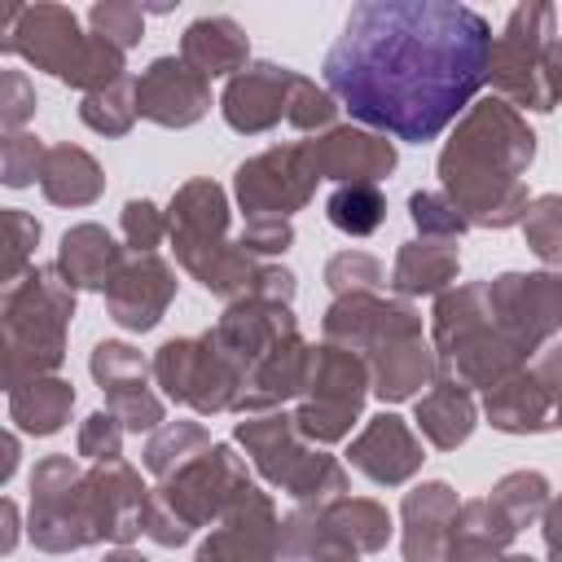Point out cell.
Segmentation results:
<instances>
[{
  "instance_id": "1",
  "label": "cell",
  "mask_w": 562,
  "mask_h": 562,
  "mask_svg": "<svg viewBox=\"0 0 562 562\" xmlns=\"http://www.w3.org/2000/svg\"><path fill=\"white\" fill-rule=\"evenodd\" d=\"M492 22L452 0L351 4L321 75L325 92L360 127L426 145L487 83Z\"/></svg>"
},
{
  "instance_id": "2",
  "label": "cell",
  "mask_w": 562,
  "mask_h": 562,
  "mask_svg": "<svg viewBox=\"0 0 562 562\" xmlns=\"http://www.w3.org/2000/svg\"><path fill=\"white\" fill-rule=\"evenodd\" d=\"M536 162V132L501 97H474L439 149V193L457 206L465 228H514L531 202L527 167Z\"/></svg>"
},
{
  "instance_id": "3",
  "label": "cell",
  "mask_w": 562,
  "mask_h": 562,
  "mask_svg": "<svg viewBox=\"0 0 562 562\" xmlns=\"http://www.w3.org/2000/svg\"><path fill=\"white\" fill-rule=\"evenodd\" d=\"M167 237L176 250V263L215 299L233 303L250 290L259 259H250L233 237H228V193L224 184H215L211 176H193L184 180L171 202H167Z\"/></svg>"
},
{
  "instance_id": "4",
  "label": "cell",
  "mask_w": 562,
  "mask_h": 562,
  "mask_svg": "<svg viewBox=\"0 0 562 562\" xmlns=\"http://www.w3.org/2000/svg\"><path fill=\"white\" fill-rule=\"evenodd\" d=\"M241 483H250L246 457L233 443L211 439V448H202L193 461L158 479V487H149L140 536H149L158 549L189 544L202 527H211L224 514V505L233 501Z\"/></svg>"
},
{
  "instance_id": "5",
  "label": "cell",
  "mask_w": 562,
  "mask_h": 562,
  "mask_svg": "<svg viewBox=\"0 0 562 562\" xmlns=\"http://www.w3.org/2000/svg\"><path fill=\"white\" fill-rule=\"evenodd\" d=\"M233 448L246 452L255 474L285 492L294 505H325L347 496V465L329 457L325 448L307 443L294 430V417L285 408L272 413H250L233 422Z\"/></svg>"
},
{
  "instance_id": "6",
  "label": "cell",
  "mask_w": 562,
  "mask_h": 562,
  "mask_svg": "<svg viewBox=\"0 0 562 562\" xmlns=\"http://www.w3.org/2000/svg\"><path fill=\"white\" fill-rule=\"evenodd\" d=\"M13 53H22L35 70H44L57 83L79 88V92H97L127 75V53H119L101 35L83 31L75 9L53 4V0L22 9L18 31H13Z\"/></svg>"
},
{
  "instance_id": "7",
  "label": "cell",
  "mask_w": 562,
  "mask_h": 562,
  "mask_svg": "<svg viewBox=\"0 0 562 562\" xmlns=\"http://www.w3.org/2000/svg\"><path fill=\"white\" fill-rule=\"evenodd\" d=\"M487 83L518 114H549L558 105V9L549 0L518 4L505 31L492 35Z\"/></svg>"
},
{
  "instance_id": "8",
  "label": "cell",
  "mask_w": 562,
  "mask_h": 562,
  "mask_svg": "<svg viewBox=\"0 0 562 562\" xmlns=\"http://www.w3.org/2000/svg\"><path fill=\"white\" fill-rule=\"evenodd\" d=\"M75 321V290L53 263H35L26 277L0 290V334L22 356L26 373H57L66 360V334Z\"/></svg>"
},
{
  "instance_id": "9",
  "label": "cell",
  "mask_w": 562,
  "mask_h": 562,
  "mask_svg": "<svg viewBox=\"0 0 562 562\" xmlns=\"http://www.w3.org/2000/svg\"><path fill=\"white\" fill-rule=\"evenodd\" d=\"M364 400H369L364 360L356 351L321 338L307 351V378H303V391H299V408L290 417H294V430L307 443L325 448V443H338V439L351 435V426L364 413Z\"/></svg>"
},
{
  "instance_id": "10",
  "label": "cell",
  "mask_w": 562,
  "mask_h": 562,
  "mask_svg": "<svg viewBox=\"0 0 562 562\" xmlns=\"http://www.w3.org/2000/svg\"><path fill=\"white\" fill-rule=\"evenodd\" d=\"M149 378L162 386V395L171 404H184L198 417L233 413L237 391H241V369L224 356V347L211 338V329L167 338L149 360Z\"/></svg>"
},
{
  "instance_id": "11",
  "label": "cell",
  "mask_w": 562,
  "mask_h": 562,
  "mask_svg": "<svg viewBox=\"0 0 562 562\" xmlns=\"http://www.w3.org/2000/svg\"><path fill=\"white\" fill-rule=\"evenodd\" d=\"M316 167L303 140L290 145H272L246 162H237L233 171V198L246 211V220H290L294 211H303L316 198Z\"/></svg>"
},
{
  "instance_id": "12",
  "label": "cell",
  "mask_w": 562,
  "mask_h": 562,
  "mask_svg": "<svg viewBox=\"0 0 562 562\" xmlns=\"http://www.w3.org/2000/svg\"><path fill=\"white\" fill-rule=\"evenodd\" d=\"M487 312L505 338H514L527 356L540 347L558 342L562 325V277L540 268V272H496L483 281Z\"/></svg>"
},
{
  "instance_id": "13",
  "label": "cell",
  "mask_w": 562,
  "mask_h": 562,
  "mask_svg": "<svg viewBox=\"0 0 562 562\" xmlns=\"http://www.w3.org/2000/svg\"><path fill=\"white\" fill-rule=\"evenodd\" d=\"M79 479L83 465L70 452H48L31 470V514H26V536L40 553H75L88 549V527L79 514Z\"/></svg>"
},
{
  "instance_id": "14",
  "label": "cell",
  "mask_w": 562,
  "mask_h": 562,
  "mask_svg": "<svg viewBox=\"0 0 562 562\" xmlns=\"http://www.w3.org/2000/svg\"><path fill=\"white\" fill-rule=\"evenodd\" d=\"M558 386H562V356L558 342H549L505 382L483 391V417L501 435H549L558 426Z\"/></svg>"
},
{
  "instance_id": "15",
  "label": "cell",
  "mask_w": 562,
  "mask_h": 562,
  "mask_svg": "<svg viewBox=\"0 0 562 562\" xmlns=\"http://www.w3.org/2000/svg\"><path fill=\"white\" fill-rule=\"evenodd\" d=\"M145 496L140 470L123 457L92 461L79 479V514L92 544H132L145 522Z\"/></svg>"
},
{
  "instance_id": "16",
  "label": "cell",
  "mask_w": 562,
  "mask_h": 562,
  "mask_svg": "<svg viewBox=\"0 0 562 562\" xmlns=\"http://www.w3.org/2000/svg\"><path fill=\"white\" fill-rule=\"evenodd\" d=\"M277 531H281L277 501L250 479L233 492L224 514L211 522L193 562H281L277 558Z\"/></svg>"
},
{
  "instance_id": "17",
  "label": "cell",
  "mask_w": 562,
  "mask_h": 562,
  "mask_svg": "<svg viewBox=\"0 0 562 562\" xmlns=\"http://www.w3.org/2000/svg\"><path fill=\"white\" fill-rule=\"evenodd\" d=\"M206 114H211V79H202L176 53L154 57L136 75V119L180 132L202 123Z\"/></svg>"
},
{
  "instance_id": "18",
  "label": "cell",
  "mask_w": 562,
  "mask_h": 562,
  "mask_svg": "<svg viewBox=\"0 0 562 562\" xmlns=\"http://www.w3.org/2000/svg\"><path fill=\"white\" fill-rule=\"evenodd\" d=\"M176 285H180L176 268L162 255H127L101 294H105V312L119 329L149 334L176 303Z\"/></svg>"
},
{
  "instance_id": "19",
  "label": "cell",
  "mask_w": 562,
  "mask_h": 562,
  "mask_svg": "<svg viewBox=\"0 0 562 562\" xmlns=\"http://www.w3.org/2000/svg\"><path fill=\"white\" fill-rule=\"evenodd\" d=\"M303 145L312 154L316 176L334 180V184H382L400 162L391 136L369 132V127H351V123H334Z\"/></svg>"
},
{
  "instance_id": "20",
  "label": "cell",
  "mask_w": 562,
  "mask_h": 562,
  "mask_svg": "<svg viewBox=\"0 0 562 562\" xmlns=\"http://www.w3.org/2000/svg\"><path fill=\"white\" fill-rule=\"evenodd\" d=\"M413 329H422V312L408 299H382V294H338L321 316L325 342H338L360 360L369 347Z\"/></svg>"
},
{
  "instance_id": "21",
  "label": "cell",
  "mask_w": 562,
  "mask_h": 562,
  "mask_svg": "<svg viewBox=\"0 0 562 562\" xmlns=\"http://www.w3.org/2000/svg\"><path fill=\"white\" fill-rule=\"evenodd\" d=\"M347 461H351L356 474H364V479L378 483V487H404V483L422 470L426 452H422L417 430H413L400 413H386V408H382V413H373V417L364 422V430L351 439Z\"/></svg>"
},
{
  "instance_id": "22",
  "label": "cell",
  "mask_w": 562,
  "mask_h": 562,
  "mask_svg": "<svg viewBox=\"0 0 562 562\" xmlns=\"http://www.w3.org/2000/svg\"><path fill=\"white\" fill-rule=\"evenodd\" d=\"M290 79L294 70L290 66H277V61H250L241 66L224 92H220V114L233 132L241 136H263L272 132L281 119H285V97H290Z\"/></svg>"
},
{
  "instance_id": "23",
  "label": "cell",
  "mask_w": 562,
  "mask_h": 562,
  "mask_svg": "<svg viewBox=\"0 0 562 562\" xmlns=\"http://www.w3.org/2000/svg\"><path fill=\"white\" fill-rule=\"evenodd\" d=\"M299 329V316H294V307L290 303H272V299H259V294H241V299H233L228 307H224V316L211 325V338L224 347V356L241 369V378H246V369L272 347V342H281L285 334H294Z\"/></svg>"
},
{
  "instance_id": "24",
  "label": "cell",
  "mask_w": 562,
  "mask_h": 562,
  "mask_svg": "<svg viewBox=\"0 0 562 562\" xmlns=\"http://www.w3.org/2000/svg\"><path fill=\"white\" fill-rule=\"evenodd\" d=\"M364 369H369V395H378L382 404L417 400L439 378L435 347H430V338L422 329L395 334V338L369 347L364 351Z\"/></svg>"
},
{
  "instance_id": "25",
  "label": "cell",
  "mask_w": 562,
  "mask_h": 562,
  "mask_svg": "<svg viewBox=\"0 0 562 562\" xmlns=\"http://www.w3.org/2000/svg\"><path fill=\"white\" fill-rule=\"evenodd\" d=\"M461 496L443 479H426L400 501V549L404 562H443Z\"/></svg>"
},
{
  "instance_id": "26",
  "label": "cell",
  "mask_w": 562,
  "mask_h": 562,
  "mask_svg": "<svg viewBox=\"0 0 562 562\" xmlns=\"http://www.w3.org/2000/svg\"><path fill=\"white\" fill-rule=\"evenodd\" d=\"M307 351H312V342H307L299 329L285 334L281 342H272V347L246 369L233 413H237V417H250V413H272V408H285L290 400H299L303 378H307Z\"/></svg>"
},
{
  "instance_id": "27",
  "label": "cell",
  "mask_w": 562,
  "mask_h": 562,
  "mask_svg": "<svg viewBox=\"0 0 562 562\" xmlns=\"http://www.w3.org/2000/svg\"><path fill=\"white\" fill-rule=\"evenodd\" d=\"M180 61L202 79H233L241 66H250V35L228 13H202L180 35Z\"/></svg>"
},
{
  "instance_id": "28",
  "label": "cell",
  "mask_w": 562,
  "mask_h": 562,
  "mask_svg": "<svg viewBox=\"0 0 562 562\" xmlns=\"http://www.w3.org/2000/svg\"><path fill=\"white\" fill-rule=\"evenodd\" d=\"M127 259V246H119L114 237H110V228L105 224H70L66 233H61V241H57V272H61V281L79 294V290H105L110 285V277L119 272V263Z\"/></svg>"
},
{
  "instance_id": "29",
  "label": "cell",
  "mask_w": 562,
  "mask_h": 562,
  "mask_svg": "<svg viewBox=\"0 0 562 562\" xmlns=\"http://www.w3.org/2000/svg\"><path fill=\"white\" fill-rule=\"evenodd\" d=\"M413 422H417V430H422V439H426L430 448L457 452V448L474 435V426H479V404H474V395H470L465 386H457L452 378L439 373V378L417 395Z\"/></svg>"
},
{
  "instance_id": "30",
  "label": "cell",
  "mask_w": 562,
  "mask_h": 562,
  "mask_svg": "<svg viewBox=\"0 0 562 562\" xmlns=\"http://www.w3.org/2000/svg\"><path fill=\"white\" fill-rule=\"evenodd\" d=\"M461 272V250L457 241H426L413 237L395 250L391 277L386 285L395 290V299H422V294H443L448 285H457Z\"/></svg>"
},
{
  "instance_id": "31",
  "label": "cell",
  "mask_w": 562,
  "mask_h": 562,
  "mask_svg": "<svg viewBox=\"0 0 562 562\" xmlns=\"http://www.w3.org/2000/svg\"><path fill=\"white\" fill-rule=\"evenodd\" d=\"M40 193L53 202V206H92L101 193H105V171L101 162L83 149V145H48L44 149V162H40Z\"/></svg>"
},
{
  "instance_id": "32",
  "label": "cell",
  "mask_w": 562,
  "mask_h": 562,
  "mask_svg": "<svg viewBox=\"0 0 562 562\" xmlns=\"http://www.w3.org/2000/svg\"><path fill=\"white\" fill-rule=\"evenodd\" d=\"M70 408H75V382H66L61 373H40L9 391V422L35 439L57 435L70 422Z\"/></svg>"
},
{
  "instance_id": "33",
  "label": "cell",
  "mask_w": 562,
  "mask_h": 562,
  "mask_svg": "<svg viewBox=\"0 0 562 562\" xmlns=\"http://www.w3.org/2000/svg\"><path fill=\"white\" fill-rule=\"evenodd\" d=\"M321 522L325 531L351 553V558H364V553H382L395 522L386 514L382 501L373 496H338V501H325L321 505Z\"/></svg>"
},
{
  "instance_id": "34",
  "label": "cell",
  "mask_w": 562,
  "mask_h": 562,
  "mask_svg": "<svg viewBox=\"0 0 562 562\" xmlns=\"http://www.w3.org/2000/svg\"><path fill=\"white\" fill-rule=\"evenodd\" d=\"M514 531H527V527H536L544 514H549V505H553V487H549V479L540 474V470H509V474H501L496 483H492V492L483 496Z\"/></svg>"
},
{
  "instance_id": "35",
  "label": "cell",
  "mask_w": 562,
  "mask_h": 562,
  "mask_svg": "<svg viewBox=\"0 0 562 562\" xmlns=\"http://www.w3.org/2000/svg\"><path fill=\"white\" fill-rule=\"evenodd\" d=\"M202 448H211V430L202 422H193V417H176V422H162L158 430H149L140 461H145V470L154 479H167L171 470L193 461Z\"/></svg>"
},
{
  "instance_id": "36",
  "label": "cell",
  "mask_w": 562,
  "mask_h": 562,
  "mask_svg": "<svg viewBox=\"0 0 562 562\" xmlns=\"http://www.w3.org/2000/svg\"><path fill=\"white\" fill-rule=\"evenodd\" d=\"M325 220L347 237H369L386 224V193L382 184H338L325 198Z\"/></svg>"
},
{
  "instance_id": "37",
  "label": "cell",
  "mask_w": 562,
  "mask_h": 562,
  "mask_svg": "<svg viewBox=\"0 0 562 562\" xmlns=\"http://www.w3.org/2000/svg\"><path fill=\"white\" fill-rule=\"evenodd\" d=\"M79 123L92 127L97 136H127L136 127V79L123 75L97 92H83Z\"/></svg>"
},
{
  "instance_id": "38",
  "label": "cell",
  "mask_w": 562,
  "mask_h": 562,
  "mask_svg": "<svg viewBox=\"0 0 562 562\" xmlns=\"http://www.w3.org/2000/svg\"><path fill=\"white\" fill-rule=\"evenodd\" d=\"M44 224L22 206H0V290L35 268V246Z\"/></svg>"
},
{
  "instance_id": "39",
  "label": "cell",
  "mask_w": 562,
  "mask_h": 562,
  "mask_svg": "<svg viewBox=\"0 0 562 562\" xmlns=\"http://www.w3.org/2000/svg\"><path fill=\"white\" fill-rule=\"evenodd\" d=\"M88 373L101 386V395L127 391V386H145L149 382V360L140 356V347L123 342V338H101L88 356Z\"/></svg>"
},
{
  "instance_id": "40",
  "label": "cell",
  "mask_w": 562,
  "mask_h": 562,
  "mask_svg": "<svg viewBox=\"0 0 562 562\" xmlns=\"http://www.w3.org/2000/svg\"><path fill=\"white\" fill-rule=\"evenodd\" d=\"M518 228H522L531 255H536L549 272H558V263H562V198H558V193L531 198L527 211H522V220H518Z\"/></svg>"
},
{
  "instance_id": "41",
  "label": "cell",
  "mask_w": 562,
  "mask_h": 562,
  "mask_svg": "<svg viewBox=\"0 0 562 562\" xmlns=\"http://www.w3.org/2000/svg\"><path fill=\"white\" fill-rule=\"evenodd\" d=\"M88 31L101 35L105 44H114L119 53L136 48L145 40V4L132 0H97L88 9Z\"/></svg>"
},
{
  "instance_id": "42",
  "label": "cell",
  "mask_w": 562,
  "mask_h": 562,
  "mask_svg": "<svg viewBox=\"0 0 562 562\" xmlns=\"http://www.w3.org/2000/svg\"><path fill=\"white\" fill-rule=\"evenodd\" d=\"M408 220L417 228V237L426 241H461L470 228L457 215V206L439 193V189H413L408 193Z\"/></svg>"
},
{
  "instance_id": "43",
  "label": "cell",
  "mask_w": 562,
  "mask_h": 562,
  "mask_svg": "<svg viewBox=\"0 0 562 562\" xmlns=\"http://www.w3.org/2000/svg\"><path fill=\"white\" fill-rule=\"evenodd\" d=\"M334 119H338V101L316 79L294 70L290 97H285V123L299 132H325V127H334Z\"/></svg>"
},
{
  "instance_id": "44",
  "label": "cell",
  "mask_w": 562,
  "mask_h": 562,
  "mask_svg": "<svg viewBox=\"0 0 562 562\" xmlns=\"http://www.w3.org/2000/svg\"><path fill=\"white\" fill-rule=\"evenodd\" d=\"M386 281L382 259H373L369 250H338L325 259V285L329 294H378V285Z\"/></svg>"
},
{
  "instance_id": "45",
  "label": "cell",
  "mask_w": 562,
  "mask_h": 562,
  "mask_svg": "<svg viewBox=\"0 0 562 562\" xmlns=\"http://www.w3.org/2000/svg\"><path fill=\"white\" fill-rule=\"evenodd\" d=\"M44 140L35 132H0V184L4 189H31L40 180Z\"/></svg>"
},
{
  "instance_id": "46",
  "label": "cell",
  "mask_w": 562,
  "mask_h": 562,
  "mask_svg": "<svg viewBox=\"0 0 562 562\" xmlns=\"http://www.w3.org/2000/svg\"><path fill=\"white\" fill-rule=\"evenodd\" d=\"M105 413H114L119 426L132 430V435H149V430H158V426L167 422V404H162V395H158L149 382L105 395Z\"/></svg>"
},
{
  "instance_id": "47",
  "label": "cell",
  "mask_w": 562,
  "mask_h": 562,
  "mask_svg": "<svg viewBox=\"0 0 562 562\" xmlns=\"http://www.w3.org/2000/svg\"><path fill=\"white\" fill-rule=\"evenodd\" d=\"M119 228L132 255H158L162 237H167V215L149 202V198H127L119 211Z\"/></svg>"
},
{
  "instance_id": "48",
  "label": "cell",
  "mask_w": 562,
  "mask_h": 562,
  "mask_svg": "<svg viewBox=\"0 0 562 562\" xmlns=\"http://www.w3.org/2000/svg\"><path fill=\"white\" fill-rule=\"evenodd\" d=\"M123 426H119V417L114 413H105V408H97V413H88L83 422H79V435H75V452L83 457V461H114V457H123Z\"/></svg>"
},
{
  "instance_id": "49",
  "label": "cell",
  "mask_w": 562,
  "mask_h": 562,
  "mask_svg": "<svg viewBox=\"0 0 562 562\" xmlns=\"http://www.w3.org/2000/svg\"><path fill=\"white\" fill-rule=\"evenodd\" d=\"M40 97L26 70H0V132H26L35 119Z\"/></svg>"
},
{
  "instance_id": "50",
  "label": "cell",
  "mask_w": 562,
  "mask_h": 562,
  "mask_svg": "<svg viewBox=\"0 0 562 562\" xmlns=\"http://www.w3.org/2000/svg\"><path fill=\"white\" fill-rule=\"evenodd\" d=\"M250 259H268V255H285L294 246V224L290 220H246L241 233L233 237Z\"/></svg>"
},
{
  "instance_id": "51",
  "label": "cell",
  "mask_w": 562,
  "mask_h": 562,
  "mask_svg": "<svg viewBox=\"0 0 562 562\" xmlns=\"http://www.w3.org/2000/svg\"><path fill=\"white\" fill-rule=\"evenodd\" d=\"M18 540H22V509H18V501L0 496V558H9L18 549Z\"/></svg>"
},
{
  "instance_id": "52",
  "label": "cell",
  "mask_w": 562,
  "mask_h": 562,
  "mask_svg": "<svg viewBox=\"0 0 562 562\" xmlns=\"http://www.w3.org/2000/svg\"><path fill=\"white\" fill-rule=\"evenodd\" d=\"M26 378H31V373H26L22 356H18V351H13V342L0 334V391L9 395V391H13L18 382H26Z\"/></svg>"
},
{
  "instance_id": "53",
  "label": "cell",
  "mask_w": 562,
  "mask_h": 562,
  "mask_svg": "<svg viewBox=\"0 0 562 562\" xmlns=\"http://www.w3.org/2000/svg\"><path fill=\"white\" fill-rule=\"evenodd\" d=\"M18 465H22V443H18V435H13V430H4V426H0V487L18 474Z\"/></svg>"
},
{
  "instance_id": "54",
  "label": "cell",
  "mask_w": 562,
  "mask_h": 562,
  "mask_svg": "<svg viewBox=\"0 0 562 562\" xmlns=\"http://www.w3.org/2000/svg\"><path fill=\"white\" fill-rule=\"evenodd\" d=\"M22 9H26V4H18V0H0V57L13 53V31H18Z\"/></svg>"
},
{
  "instance_id": "55",
  "label": "cell",
  "mask_w": 562,
  "mask_h": 562,
  "mask_svg": "<svg viewBox=\"0 0 562 562\" xmlns=\"http://www.w3.org/2000/svg\"><path fill=\"white\" fill-rule=\"evenodd\" d=\"M101 562H149V558H145V553H136L132 544H114V549H110Z\"/></svg>"
},
{
  "instance_id": "56",
  "label": "cell",
  "mask_w": 562,
  "mask_h": 562,
  "mask_svg": "<svg viewBox=\"0 0 562 562\" xmlns=\"http://www.w3.org/2000/svg\"><path fill=\"white\" fill-rule=\"evenodd\" d=\"M501 562H540V558H531V553H501Z\"/></svg>"
},
{
  "instance_id": "57",
  "label": "cell",
  "mask_w": 562,
  "mask_h": 562,
  "mask_svg": "<svg viewBox=\"0 0 562 562\" xmlns=\"http://www.w3.org/2000/svg\"><path fill=\"white\" fill-rule=\"evenodd\" d=\"M443 562H452V558H443Z\"/></svg>"
}]
</instances>
